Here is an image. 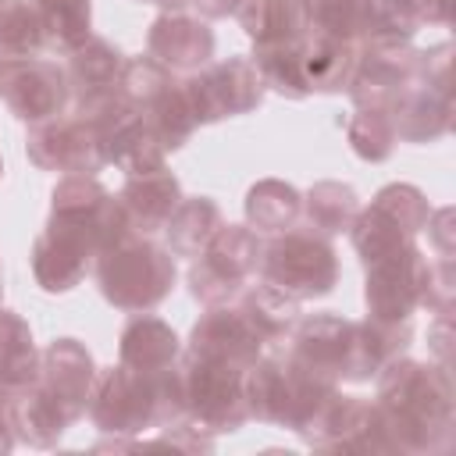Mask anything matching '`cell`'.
I'll return each instance as SVG.
<instances>
[{
    "mask_svg": "<svg viewBox=\"0 0 456 456\" xmlns=\"http://www.w3.org/2000/svg\"><path fill=\"white\" fill-rule=\"evenodd\" d=\"M374 406L399 452L435 456L456 442V388L442 363L395 356L378 370Z\"/></svg>",
    "mask_w": 456,
    "mask_h": 456,
    "instance_id": "cell-1",
    "label": "cell"
},
{
    "mask_svg": "<svg viewBox=\"0 0 456 456\" xmlns=\"http://www.w3.org/2000/svg\"><path fill=\"white\" fill-rule=\"evenodd\" d=\"M96 381L93 353L78 338H53L39 349V378L32 388L11 399L14 438L32 449H53L61 435L86 417Z\"/></svg>",
    "mask_w": 456,
    "mask_h": 456,
    "instance_id": "cell-2",
    "label": "cell"
},
{
    "mask_svg": "<svg viewBox=\"0 0 456 456\" xmlns=\"http://www.w3.org/2000/svg\"><path fill=\"white\" fill-rule=\"evenodd\" d=\"M86 413L103 435H142L185 420L178 363L157 374H142L125 363L96 370Z\"/></svg>",
    "mask_w": 456,
    "mask_h": 456,
    "instance_id": "cell-3",
    "label": "cell"
},
{
    "mask_svg": "<svg viewBox=\"0 0 456 456\" xmlns=\"http://www.w3.org/2000/svg\"><path fill=\"white\" fill-rule=\"evenodd\" d=\"M93 274H96L103 299L114 310L142 314L171 296L178 267H175V256L167 246L153 242L150 235L128 232L96 253Z\"/></svg>",
    "mask_w": 456,
    "mask_h": 456,
    "instance_id": "cell-4",
    "label": "cell"
},
{
    "mask_svg": "<svg viewBox=\"0 0 456 456\" xmlns=\"http://www.w3.org/2000/svg\"><path fill=\"white\" fill-rule=\"evenodd\" d=\"M242 388H246L249 420L256 417V420L289 428L303 438L338 385L314 378L296 360H289L281 346H274V353L264 349V356L246 370Z\"/></svg>",
    "mask_w": 456,
    "mask_h": 456,
    "instance_id": "cell-5",
    "label": "cell"
},
{
    "mask_svg": "<svg viewBox=\"0 0 456 456\" xmlns=\"http://www.w3.org/2000/svg\"><path fill=\"white\" fill-rule=\"evenodd\" d=\"M260 278L292 299H321L338 285V253L328 235L292 224L260 249Z\"/></svg>",
    "mask_w": 456,
    "mask_h": 456,
    "instance_id": "cell-6",
    "label": "cell"
},
{
    "mask_svg": "<svg viewBox=\"0 0 456 456\" xmlns=\"http://www.w3.org/2000/svg\"><path fill=\"white\" fill-rule=\"evenodd\" d=\"M118 100L128 103L160 139L164 150H182L192 132L200 128L192 118V107L185 100L182 78L157 64L150 53L146 57H125L121 82H118Z\"/></svg>",
    "mask_w": 456,
    "mask_h": 456,
    "instance_id": "cell-7",
    "label": "cell"
},
{
    "mask_svg": "<svg viewBox=\"0 0 456 456\" xmlns=\"http://www.w3.org/2000/svg\"><path fill=\"white\" fill-rule=\"evenodd\" d=\"M428 221H431L428 196L410 182H392V185L378 189L367 207L356 210V217L349 224V239H353L360 264L367 267L374 260H385V256L413 246L417 235L428 228Z\"/></svg>",
    "mask_w": 456,
    "mask_h": 456,
    "instance_id": "cell-8",
    "label": "cell"
},
{
    "mask_svg": "<svg viewBox=\"0 0 456 456\" xmlns=\"http://www.w3.org/2000/svg\"><path fill=\"white\" fill-rule=\"evenodd\" d=\"M178 378H182V399H185V420H192L203 435H232L249 420L246 406V370L221 363V360H203L182 353L178 360Z\"/></svg>",
    "mask_w": 456,
    "mask_h": 456,
    "instance_id": "cell-9",
    "label": "cell"
},
{
    "mask_svg": "<svg viewBox=\"0 0 456 456\" xmlns=\"http://www.w3.org/2000/svg\"><path fill=\"white\" fill-rule=\"evenodd\" d=\"M260 249L264 239L249 224H221L217 235L192 256L189 267V292L203 306L232 303L256 274H260Z\"/></svg>",
    "mask_w": 456,
    "mask_h": 456,
    "instance_id": "cell-10",
    "label": "cell"
},
{
    "mask_svg": "<svg viewBox=\"0 0 456 456\" xmlns=\"http://www.w3.org/2000/svg\"><path fill=\"white\" fill-rule=\"evenodd\" d=\"M182 89H185L196 125H214L224 118L249 114L264 103V93H267V86L249 57L210 61L200 71H189L182 78Z\"/></svg>",
    "mask_w": 456,
    "mask_h": 456,
    "instance_id": "cell-11",
    "label": "cell"
},
{
    "mask_svg": "<svg viewBox=\"0 0 456 456\" xmlns=\"http://www.w3.org/2000/svg\"><path fill=\"white\" fill-rule=\"evenodd\" d=\"M363 303L374 321H413V314L428 303L435 260L413 242L385 260L363 267Z\"/></svg>",
    "mask_w": 456,
    "mask_h": 456,
    "instance_id": "cell-12",
    "label": "cell"
},
{
    "mask_svg": "<svg viewBox=\"0 0 456 456\" xmlns=\"http://www.w3.org/2000/svg\"><path fill=\"white\" fill-rule=\"evenodd\" d=\"M303 442L321 452H356V456L399 452L392 435L385 431V420H381L374 399L342 395L338 388L331 392V399L324 403V410L317 413V420L310 424Z\"/></svg>",
    "mask_w": 456,
    "mask_h": 456,
    "instance_id": "cell-13",
    "label": "cell"
},
{
    "mask_svg": "<svg viewBox=\"0 0 456 456\" xmlns=\"http://www.w3.org/2000/svg\"><path fill=\"white\" fill-rule=\"evenodd\" d=\"M289 360H296L303 370H310L321 381L353 385L356 367V321L338 314H310L299 317L292 335L281 342Z\"/></svg>",
    "mask_w": 456,
    "mask_h": 456,
    "instance_id": "cell-14",
    "label": "cell"
},
{
    "mask_svg": "<svg viewBox=\"0 0 456 456\" xmlns=\"http://www.w3.org/2000/svg\"><path fill=\"white\" fill-rule=\"evenodd\" d=\"M0 100L25 125L57 118L71 103L68 75L57 61L36 57V53H25V57L0 53Z\"/></svg>",
    "mask_w": 456,
    "mask_h": 456,
    "instance_id": "cell-15",
    "label": "cell"
},
{
    "mask_svg": "<svg viewBox=\"0 0 456 456\" xmlns=\"http://www.w3.org/2000/svg\"><path fill=\"white\" fill-rule=\"evenodd\" d=\"M50 217H61L75 228H82L96 253L128 235V217L114 192H107L96 175H61V182L50 192Z\"/></svg>",
    "mask_w": 456,
    "mask_h": 456,
    "instance_id": "cell-16",
    "label": "cell"
},
{
    "mask_svg": "<svg viewBox=\"0 0 456 456\" xmlns=\"http://www.w3.org/2000/svg\"><path fill=\"white\" fill-rule=\"evenodd\" d=\"M25 153L39 171L61 175H96L103 167V153L93 125L82 114H57L28 125Z\"/></svg>",
    "mask_w": 456,
    "mask_h": 456,
    "instance_id": "cell-17",
    "label": "cell"
},
{
    "mask_svg": "<svg viewBox=\"0 0 456 456\" xmlns=\"http://www.w3.org/2000/svg\"><path fill=\"white\" fill-rule=\"evenodd\" d=\"M424 71V50L403 43V46H360L353 78H349V100L353 107H381L392 110V103L420 78Z\"/></svg>",
    "mask_w": 456,
    "mask_h": 456,
    "instance_id": "cell-18",
    "label": "cell"
},
{
    "mask_svg": "<svg viewBox=\"0 0 456 456\" xmlns=\"http://www.w3.org/2000/svg\"><path fill=\"white\" fill-rule=\"evenodd\" d=\"M82 118L96 132L103 164H114L125 175H139V171H150V167H160L164 164V153L167 150L160 146V139L153 135V128L128 103L110 100L96 114H82Z\"/></svg>",
    "mask_w": 456,
    "mask_h": 456,
    "instance_id": "cell-19",
    "label": "cell"
},
{
    "mask_svg": "<svg viewBox=\"0 0 456 456\" xmlns=\"http://www.w3.org/2000/svg\"><path fill=\"white\" fill-rule=\"evenodd\" d=\"M93 260H96L93 239L82 228H75V224H68L61 217H50L46 228L39 232V239L32 242L36 285L43 292H53V296L57 292H71L86 278Z\"/></svg>",
    "mask_w": 456,
    "mask_h": 456,
    "instance_id": "cell-20",
    "label": "cell"
},
{
    "mask_svg": "<svg viewBox=\"0 0 456 456\" xmlns=\"http://www.w3.org/2000/svg\"><path fill=\"white\" fill-rule=\"evenodd\" d=\"M121 68H125V53L103 36H89L82 46L68 50L64 75L75 114H96L100 107L118 100Z\"/></svg>",
    "mask_w": 456,
    "mask_h": 456,
    "instance_id": "cell-21",
    "label": "cell"
},
{
    "mask_svg": "<svg viewBox=\"0 0 456 456\" xmlns=\"http://www.w3.org/2000/svg\"><path fill=\"white\" fill-rule=\"evenodd\" d=\"M214 43L217 39H214V28L207 25V18H196L185 11H164L146 32V53L175 75H189V71H200L203 64H210Z\"/></svg>",
    "mask_w": 456,
    "mask_h": 456,
    "instance_id": "cell-22",
    "label": "cell"
},
{
    "mask_svg": "<svg viewBox=\"0 0 456 456\" xmlns=\"http://www.w3.org/2000/svg\"><path fill=\"white\" fill-rule=\"evenodd\" d=\"M185 353L189 356H203V360H221V363H232V367L249 370L264 356V342L242 321V314L232 303H224V306H207V314L192 324Z\"/></svg>",
    "mask_w": 456,
    "mask_h": 456,
    "instance_id": "cell-23",
    "label": "cell"
},
{
    "mask_svg": "<svg viewBox=\"0 0 456 456\" xmlns=\"http://www.w3.org/2000/svg\"><path fill=\"white\" fill-rule=\"evenodd\" d=\"M392 125H395V139L424 146V142H438L452 132V89L445 86H431L424 78H417L395 103H392Z\"/></svg>",
    "mask_w": 456,
    "mask_h": 456,
    "instance_id": "cell-24",
    "label": "cell"
},
{
    "mask_svg": "<svg viewBox=\"0 0 456 456\" xmlns=\"http://www.w3.org/2000/svg\"><path fill=\"white\" fill-rule=\"evenodd\" d=\"M118 203H121L132 232L153 235V232H164L167 217L182 203V182L175 171H167V164L139 171V175H125Z\"/></svg>",
    "mask_w": 456,
    "mask_h": 456,
    "instance_id": "cell-25",
    "label": "cell"
},
{
    "mask_svg": "<svg viewBox=\"0 0 456 456\" xmlns=\"http://www.w3.org/2000/svg\"><path fill=\"white\" fill-rule=\"evenodd\" d=\"M182 360V338L175 335V328L153 314H132V321L121 328L118 338V363L142 370V374H157L167 370Z\"/></svg>",
    "mask_w": 456,
    "mask_h": 456,
    "instance_id": "cell-26",
    "label": "cell"
},
{
    "mask_svg": "<svg viewBox=\"0 0 456 456\" xmlns=\"http://www.w3.org/2000/svg\"><path fill=\"white\" fill-rule=\"evenodd\" d=\"M232 306L242 314V321L256 331V338L264 342V349H274V346H281L289 335H292V328H296V321H299V299H292V296H285L281 289H274L271 281H249L235 299H232Z\"/></svg>",
    "mask_w": 456,
    "mask_h": 456,
    "instance_id": "cell-27",
    "label": "cell"
},
{
    "mask_svg": "<svg viewBox=\"0 0 456 456\" xmlns=\"http://www.w3.org/2000/svg\"><path fill=\"white\" fill-rule=\"evenodd\" d=\"M356 57H360L356 43L306 32V39L299 46V61H303V82H306L310 96L314 93H328V96L346 93L353 68H356Z\"/></svg>",
    "mask_w": 456,
    "mask_h": 456,
    "instance_id": "cell-28",
    "label": "cell"
},
{
    "mask_svg": "<svg viewBox=\"0 0 456 456\" xmlns=\"http://www.w3.org/2000/svg\"><path fill=\"white\" fill-rule=\"evenodd\" d=\"M235 18L253 46L299 43L310 32L306 0H242L235 7Z\"/></svg>",
    "mask_w": 456,
    "mask_h": 456,
    "instance_id": "cell-29",
    "label": "cell"
},
{
    "mask_svg": "<svg viewBox=\"0 0 456 456\" xmlns=\"http://www.w3.org/2000/svg\"><path fill=\"white\" fill-rule=\"evenodd\" d=\"M36 378H39V349L32 342V331L14 310L0 306V392L14 399L25 388H32Z\"/></svg>",
    "mask_w": 456,
    "mask_h": 456,
    "instance_id": "cell-30",
    "label": "cell"
},
{
    "mask_svg": "<svg viewBox=\"0 0 456 456\" xmlns=\"http://www.w3.org/2000/svg\"><path fill=\"white\" fill-rule=\"evenodd\" d=\"M246 224L260 235H278L303 217V192L281 178H260L246 192Z\"/></svg>",
    "mask_w": 456,
    "mask_h": 456,
    "instance_id": "cell-31",
    "label": "cell"
},
{
    "mask_svg": "<svg viewBox=\"0 0 456 456\" xmlns=\"http://www.w3.org/2000/svg\"><path fill=\"white\" fill-rule=\"evenodd\" d=\"M224 224L221 207L210 196H182V203L175 207V214L164 224V239L171 256H196Z\"/></svg>",
    "mask_w": 456,
    "mask_h": 456,
    "instance_id": "cell-32",
    "label": "cell"
},
{
    "mask_svg": "<svg viewBox=\"0 0 456 456\" xmlns=\"http://www.w3.org/2000/svg\"><path fill=\"white\" fill-rule=\"evenodd\" d=\"M424 28V0H367L360 46H403Z\"/></svg>",
    "mask_w": 456,
    "mask_h": 456,
    "instance_id": "cell-33",
    "label": "cell"
},
{
    "mask_svg": "<svg viewBox=\"0 0 456 456\" xmlns=\"http://www.w3.org/2000/svg\"><path fill=\"white\" fill-rule=\"evenodd\" d=\"M360 210V196L346 182H314L303 196V217L321 235H342L349 232L353 217Z\"/></svg>",
    "mask_w": 456,
    "mask_h": 456,
    "instance_id": "cell-34",
    "label": "cell"
},
{
    "mask_svg": "<svg viewBox=\"0 0 456 456\" xmlns=\"http://www.w3.org/2000/svg\"><path fill=\"white\" fill-rule=\"evenodd\" d=\"M306 39V36H303ZM299 43H271V46H253V64L264 78L267 89L281 93L285 100H306L310 89L303 82V61H299Z\"/></svg>",
    "mask_w": 456,
    "mask_h": 456,
    "instance_id": "cell-35",
    "label": "cell"
},
{
    "mask_svg": "<svg viewBox=\"0 0 456 456\" xmlns=\"http://www.w3.org/2000/svg\"><path fill=\"white\" fill-rule=\"evenodd\" d=\"M346 139L353 146V153L367 164H381L395 153V125L392 114L381 107H356L353 118L346 121Z\"/></svg>",
    "mask_w": 456,
    "mask_h": 456,
    "instance_id": "cell-36",
    "label": "cell"
},
{
    "mask_svg": "<svg viewBox=\"0 0 456 456\" xmlns=\"http://www.w3.org/2000/svg\"><path fill=\"white\" fill-rule=\"evenodd\" d=\"M46 28V43L75 50L93 36V4L89 0H32Z\"/></svg>",
    "mask_w": 456,
    "mask_h": 456,
    "instance_id": "cell-37",
    "label": "cell"
},
{
    "mask_svg": "<svg viewBox=\"0 0 456 456\" xmlns=\"http://www.w3.org/2000/svg\"><path fill=\"white\" fill-rule=\"evenodd\" d=\"M46 46V28L32 0H0V53L25 57Z\"/></svg>",
    "mask_w": 456,
    "mask_h": 456,
    "instance_id": "cell-38",
    "label": "cell"
},
{
    "mask_svg": "<svg viewBox=\"0 0 456 456\" xmlns=\"http://www.w3.org/2000/svg\"><path fill=\"white\" fill-rule=\"evenodd\" d=\"M306 21L310 32L346 39V43H363V25H367V0H306Z\"/></svg>",
    "mask_w": 456,
    "mask_h": 456,
    "instance_id": "cell-39",
    "label": "cell"
},
{
    "mask_svg": "<svg viewBox=\"0 0 456 456\" xmlns=\"http://www.w3.org/2000/svg\"><path fill=\"white\" fill-rule=\"evenodd\" d=\"M452 0H424V25H449Z\"/></svg>",
    "mask_w": 456,
    "mask_h": 456,
    "instance_id": "cell-40",
    "label": "cell"
},
{
    "mask_svg": "<svg viewBox=\"0 0 456 456\" xmlns=\"http://www.w3.org/2000/svg\"><path fill=\"white\" fill-rule=\"evenodd\" d=\"M150 4H160L164 11H185V7H192V0H150Z\"/></svg>",
    "mask_w": 456,
    "mask_h": 456,
    "instance_id": "cell-41",
    "label": "cell"
},
{
    "mask_svg": "<svg viewBox=\"0 0 456 456\" xmlns=\"http://www.w3.org/2000/svg\"><path fill=\"white\" fill-rule=\"evenodd\" d=\"M0 178H4V160H0Z\"/></svg>",
    "mask_w": 456,
    "mask_h": 456,
    "instance_id": "cell-42",
    "label": "cell"
},
{
    "mask_svg": "<svg viewBox=\"0 0 456 456\" xmlns=\"http://www.w3.org/2000/svg\"><path fill=\"white\" fill-rule=\"evenodd\" d=\"M142 4H150V0H142Z\"/></svg>",
    "mask_w": 456,
    "mask_h": 456,
    "instance_id": "cell-43",
    "label": "cell"
}]
</instances>
